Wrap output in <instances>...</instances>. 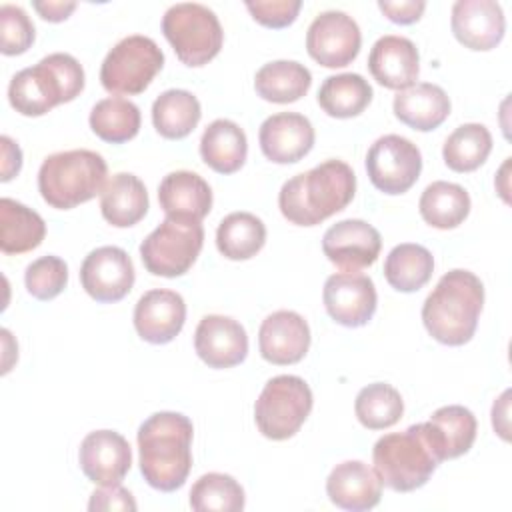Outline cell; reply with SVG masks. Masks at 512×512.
Wrapping results in <instances>:
<instances>
[{
    "label": "cell",
    "mask_w": 512,
    "mask_h": 512,
    "mask_svg": "<svg viewBox=\"0 0 512 512\" xmlns=\"http://www.w3.org/2000/svg\"><path fill=\"white\" fill-rule=\"evenodd\" d=\"M192 436V420L180 412H156L140 424V472L152 488L174 492L184 486L192 468Z\"/></svg>",
    "instance_id": "obj_1"
},
{
    "label": "cell",
    "mask_w": 512,
    "mask_h": 512,
    "mask_svg": "<svg viewBox=\"0 0 512 512\" xmlns=\"http://www.w3.org/2000/svg\"><path fill=\"white\" fill-rule=\"evenodd\" d=\"M354 192V170L344 160H326L286 180L278 194V208L296 226H316L344 210Z\"/></svg>",
    "instance_id": "obj_2"
},
{
    "label": "cell",
    "mask_w": 512,
    "mask_h": 512,
    "mask_svg": "<svg viewBox=\"0 0 512 512\" xmlns=\"http://www.w3.org/2000/svg\"><path fill=\"white\" fill-rule=\"evenodd\" d=\"M442 460V442L430 422L412 424L404 432L384 434L372 450L374 472L382 486L394 492L422 488Z\"/></svg>",
    "instance_id": "obj_3"
},
{
    "label": "cell",
    "mask_w": 512,
    "mask_h": 512,
    "mask_svg": "<svg viewBox=\"0 0 512 512\" xmlns=\"http://www.w3.org/2000/svg\"><path fill=\"white\" fill-rule=\"evenodd\" d=\"M484 304V284L470 270L446 272L422 306L428 334L446 346L466 344L478 326Z\"/></svg>",
    "instance_id": "obj_4"
},
{
    "label": "cell",
    "mask_w": 512,
    "mask_h": 512,
    "mask_svg": "<svg viewBox=\"0 0 512 512\" xmlns=\"http://www.w3.org/2000/svg\"><path fill=\"white\" fill-rule=\"evenodd\" d=\"M82 90L84 70L80 62L66 52H54L12 76L8 100L22 116H42L58 104L72 102Z\"/></svg>",
    "instance_id": "obj_5"
},
{
    "label": "cell",
    "mask_w": 512,
    "mask_h": 512,
    "mask_svg": "<svg viewBox=\"0 0 512 512\" xmlns=\"http://www.w3.org/2000/svg\"><path fill=\"white\" fill-rule=\"evenodd\" d=\"M106 160L92 150H66L44 158L38 170L42 200L56 210H70L92 200L106 184Z\"/></svg>",
    "instance_id": "obj_6"
},
{
    "label": "cell",
    "mask_w": 512,
    "mask_h": 512,
    "mask_svg": "<svg viewBox=\"0 0 512 512\" xmlns=\"http://www.w3.org/2000/svg\"><path fill=\"white\" fill-rule=\"evenodd\" d=\"M162 32L178 60L192 68L208 64L224 42L218 16L198 2L170 6L162 16Z\"/></svg>",
    "instance_id": "obj_7"
},
{
    "label": "cell",
    "mask_w": 512,
    "mask_h": 512,
    "mask_svg": "<svg viewBox=\"0 0 512 512\" xmlns=\"http://www.w3.org/2000/svg\"><path fill=\"white\" fill-rule=\"evenodd\" d=\"M312 402L306 380L292 374L274 376L264 384L254 404L256 426L270 440H288L306 422Z\"/></svg>",
    "instance_id": "obj_8"
},
{
    "label": "cell",
    "mask_w": 512,
    "mask_h": 512,
    "mask_svg": "<svg viewBox=\"0 0 512 512\" xmlns=\"http://www.w3.org/2000/svg\"><path fill=\"white\" fill-rule=\"evenodd\" d=\"M204 244V228L196 220L166 216L140 244L144 268L154 276L176 278L196 262Z\"/></svg>",
    "instance_id": "obj_9"
},
{
    "label": "cell",
    "mask_w": 512,
    "mask_h": 512,
    "mask_svg": "<svg viewBox=\"0 0 512 512\" xmlns=\"http://www.w3.org/2000/svg\"><path fill=\"white\" fill-rule=\"evenodd\" d=\"M164 66L160 46L142 34L122 38L104 58L100 82L110 94H140Z\"/></svg>",
    "instance_id": "obj_10"
},
{
    "label": "cell",
    "mask_w": 512,
    "mask_h": 512,
    "mask_svg": "<svg viewBox=\"0 0 512 512\" xmlns=\"http://www.w3.org/2000/svg\"><path fill=\"white\" fill-rule=\"evenodd\" d=\"M366 172L384 194H404L422 172V154L414 142L398 134L380 136L366 154Z\"/></svg>",
    "instance_id": "obj_11"
},
{
    "label": "cell",
    "mask_w": 512,
    "mask_h": 512,
    "mask_svg": "<svg viewBox=\"0 0 512 512\" xmlns=\"http://www.w3.org/2000/svg\"><path fill=\"white\" fill-rule=\"evenodd\" d=\"M362 34L352 16L340 10L318 14L306 32L308 54L326 68L348 66L360 52Z\"/></svg>",
    "instance_id": "obj_12"
},
{
    "label": "cell",
    "mask_w": 512,
    "mask_h": 512,
    "mask_svg": "<svg viewBox=\"0 0 512 512\" xmlns=\"http://www.w3.org/2000/svg\"><path fill=\"white\" fill-rule=\"evenodd\" d=\"M322 300L330 318L346 328L368 324L378 304L372 278L360 272H336L328 276Z\"/></svg>",
    "instance_id": "obj_13"
},
{
    "label": "cell",
    "mask_w": 512,
    "mask_h": 512,
    "mask_svg": "<svg viewBox=\"0 0 512 512\" xmlns=\"http://www.w3.org/2000/svg\"><path fill=\"white\" fill-rule=\"evenodd\" d=\"M134 264L126 250L100 246L80 266V282L90 298L108 304L122 300L134 286Z\"/></svg>",
    "instance_id": "obj_14"
},
{
    "label": "cell",
    "mask_w": 512,
    "mask_h": 512,
    "mask_svg": "<svg viewBox=\"0 0 512 512\" xmlns=\"http://www.w3.org/2000/svg\"><path fill=\"white\" fill-rule=\"evenodd\" d=\"M382 248L380 232L356 218L332 224L322 236L324 256L344 272H358L376 262Z\"/></svg>",
    "instance_id": "obj_15"
},
{
    "label": "cell",
    "mask_w": 512,
    "mask_h": 512,
    "mask_svg": "<svg viewBox=\"0 0 512 512\" xmlns=\"http://www.w3.org/2000/svg\"><path fill=\"white\" fill-rule=\"evenodd\" d=\"M78 462L84 476L100 486L120 484L132 466L128 440L114 430L90 432L78 450Z\"/></svg>",
    "instance_id": "obj_16"
},
{
    "label": "cell",
    "mask_w": 512,
    "mask_h": 512,
    "mask_svg": "<svg viewBox=\"0 0 512 512\" xmlns=\"http://www.w3.org/2000/svg\"><path fill=\"white\" fill-rule=\"evenodd\" d=\"M258 348L260 356L270 364H296L310 348V326L294 310H276L260 324Z\"/></svg>",
    "instance_id": "obj_17"
},
{
    "label": "cell",
    "mask_w": 512,
    "mask_h": 512,
    "mask_svg": "<svg viewBox=\"0 0 512 512\" xmlns=\"http://www.w3.org/2000/svg\"><path fill=\"white\" fill-rule=\"evenodd\" d=\"M194 350L210 368H232L244 362L248 354V336L238 320L222 314H208L196 326Z\"/></svg>",
    "instance_id": "obj_18"
},
{
    "label": "cell",
    "mask_w": 512,
    "mask_h": 512,
    "mask_svg": "<svg viewBox=\"0 0 512 512\" xmlns=\"http://www.w3.org/2000/svg\"><path fill=\"white\" fill-rule=\"evenodd\" d=\"M186 322L184 298L166 288L144 292L134 306V328L150 344L172 342Z\"/></svg>",
    "instance_id": "obj_19"
},
{
    "label": "cell",
    "mask_w": 512,
    "mask_h": 512,
    "mask_svg": "<svg viewBox=\"0 0 512 512\" xmlns=\"http://www.w3.org/2000/svg\"><path fill=\"white\" fill-rule=\"evenodd\" d=\"M262 154L276 164H294L314 146L312 122L298 112H278L260 124Z\"/></svg>",
    "instance_id": "obj_20"
},
{
    "label": "cell",
    "mask_w": 512,
    "mask_h": 512,
    "mask_svg": "<svg viewBox=\"0 0 512 512\" xmlns=\"http://www.w3.org/2000/svg\"><path fill=\"white\" fill-rule=\"evenodd\" d=\"M456 40L470 50H492L506 32L502 6L494 0H458L450 18Z\"/></svg>",
    "instance_id": "obj_21"
},
{
    "label": "cell",
    "mask_w": 512,
    "mask_h": 512,
    "mask_svg": "<svg viewBox=\"0 0 512 512\" xmlns=\"http://www.w3.org/2000/svg\"><path fill=\"white\" fill-rule=\"evenodd\" d=\"M368 70L380 86L406 90L416 84L420 72L418 48L404 36L386 34L374 42L368 54Z\"/></svg>",
    "instance_id": "obj_22"
},
{
    "label": "cell",
    "mask_w": 512,
    "mask_h": 512,
    "mask_svg": "<svg viewBox=\"0 0 512 512\" xmlns=\"http://www.w3.org/2000/svg\"><path fill=\"white\" fill-rule=\"evenodd\" d=\"M330 502L342 510L364 512L374 508L382 498L378 474L360 460H346L332 468L326 478Z\"/></svg>",
    "instance_id": "obj_23"
},
{
    "label": "cell",
    "mask_w": 512,
    "mask_h": 512,
    "mask_svg": "<svg viewBox=\"0 0 512 512\" xmlns=\"http://www.w3.org/2000/svg\"><path fill=\"white\" fill-rule=\"evenodd\" d=\"M158 202L166 216L200 222L212 208V190L208 182L190 170H176L162 178Z\"/></svg>",
    "instance_id": "obj_24"
},
{
    "label": "cell",
    "mask_w": 512,
    "mask_h": 512,
    "mask_svg": "<svg viewBox=\"0 0 512 512\" xmlns=\"http://www.w3.org/2000/svg\"><path fill=\"white\" fill-rule=\"evenodd\" d=\"M392 110L402 124L420 132H430L448 118L450 98L436 84L416 82L394 96Z\"/></svg>",
    "instance_id": "obj_25"
},
{
    "label": "cell",
    "mask_w": 512,
    "mask_h": 512,
    "mask_svg": "<svg viewBox=\"0 0 512 512\" xmlns=\"http://www.w3.org/2000/svg\"><path fill=\"white\" fill-rule=\"evenodd\" d=\"M100 212L104 220L116 228L138 224L148 212L144 182L130 172L114 174L100 192Z\"/></svg>",
    "instance_id": "obj_26"
},
{
    "label": "cell",
    "mask_w": 512,
    "mask_h": 512,
    "mask_svg": "<svg viewBox=\"0 0 512 512\" xmlns=\"http://www.w3.org/2000/svg\"><path fill=\"white\" fill-rule=\"evenodd\" d=\"M248 154L244 130L226 118H218L206 126L200 138V156L206 166L218 174L238 172Z\"/></svg>",
    "instance_id": "obj_27"
},
{
    "label": "cell",
    "mask_w": 512,
    "mask_h": 512,
    "mask_svg": "<svg viewBox=\"0 0 512 512\" xmlns=\"http://www.w3.org/2000/svg\"><path fill=\"white\" fill-rule=\"evenodd\" d=\"M46 224L42 216L12 198L0 200V250L4 254H24L42 244Z\"/></svg>",
    "instance_id": "obj_28"
},
{
    "label": "cell",
    "mask_w": 512,
    "mask_h": 512,
    "mask_svg": "<svg viewBox=\"0 0 512 512\" xmlns=\"http://www.w3.org/2000/svg\"><path fill=\"white\" fill-rule=\"evenodd\" d=\"M312 86L310 70L296 60H274L264 64L254 76L256 94L274 104L300 100Z\"/></svg>",
    "instance_id": "obj_29"
},
{
    "label": "cell",
    "mask_w": 512,
    "mask_h": 512,
    "mask_svg": "<svg viewBox=\"0 0 512 512\" xmlns=\"http://www.w3.org/2000/svg\"><path fill=\"white\" fill-rule=\"evenodd\" d=\"M200 116V102L188 90H166L152 104V124L168 140L186 138L198 126Z\"/></svg>",
    "instance_id": "obj_30"
},
{
    "label": "cell",
    "mask_w": 512,
    "mask_h": 512,
    "mask_svg": "<svg viewBox=\"0 0 512 512\" xmlns=\"http://www.w3.org/2000/svg\"><path fill=\"white\" fill-rule=\"evenodd\" d=\"M418 210L426 224L438 230H450L466 220L470 212V196L460 184L436 180L424 188Z\"/></svg>",
    "instance_id": "obj_31"
},
{
    "label": "cell",
    "mask_w": 512,
    "mask_h": 512,
    "mask_svg": "<svg viewBox=\"0 0 512 512\" xmlns=\"http://www.w3.org/2000/svg\"><path fill=\"white\" fill-rule=\"evenodd\" d=\"M320 108L332 118H352L362 114L372 102V86L354 72L328 76L318 90Z\"/></svg>",
    "instance_id": "obj_32"
},
{
    "label": "cell",
    "mask_w": 512,
    "mask_h": 512,
    "mask_svg": "<svg viewBox=\"0 0 512 512\" xmlns=\"http://www.w3.org/2000/svg\"><path fill=\"white\" fill-rule=\"evenodd\" d=\"M264 242L266 226L250 212H232L224 216L216 230L218 252L228 260H248L262 250Z\"/></svg>",
    "instance_id": "obj_33"
},
{
    "label": "cell",
    "mask_w": 512,
    "mask_h": 512,
    "mask_svg": "<svg viewBox=\"0 0 512 512\" xmlns=\"http://www.w3.org/2000/svg\"><path fill=\"white\" fill-rule=\"evenodd\" d=\"M434 272V258L428 248L412 242L394 246L384 260L386 282L398 292L420 290Z\"/></svg>",
    "instance_id": "obj_34"
},
{
    "label": "cell",
    "mask_w": 512,
    "mask_h": 512,
    "mask_svg": "<svg viewBox=\"0 0 512 512\" xmlns=\"http://www.w3.org/2000/svg\"><path fill=\"white\" fill-rule=\"evenodd\" d=\"M92 132L110 144H122L132 140L140 130V108L120 96L98 100L90 110Z\"/></svg>",
    "instance_id": "obj_35"
},
{
    "label": "cell",
    "mask_w": 512,
    "mask_h": 512,
    "mask_svg": "<svg viewBox=\"0 0 512 512\" xmlns=\"http://www.w3.org/2000/svg\"><path fill=\"white\" fill-rule=\"evenodd\" d=\"M492 150V134L484 124L468 122L458 126L442 146L444 164L454 172L480 168Z\"/></svg>",
    "instance_id": "obj_36"
},
{
    "label": "cell",
    "mask_w": 512,
    "mask_h": 512,
    "mask_svg": "<svg viewBox=\"0 0 512 512\" xmlns=\"http://www.w3.org/2000/svg\"><path fill=\"white\" fill-rule=\"evenodd\" d=\"M354 412L364 428L384 430L402 418L404 400L394 386L386 382H374L358 392Z\"/></svg>",
    "instance_id": "obj_37"
},
{
    "label": "cell",
    "mask_w": 512,
    "mask_h": 512,
    "mask_svg": "<svg viewBox=\"0 0 512 512\" xmlns=\"http://www.w3.org/2000/svg\"><path fill=\"white\" fill-rule=\"evenodd\" d=\"M428 422L436 428L440 436L444 460H452L466 454L476 440V430H478L476 416L460 404L438 408Z\"/></svg>",
    "instance_id": "obj_38"
},
{
    "label": "cell",
    "mask_w": 512,
    "mask_h": 512,
    "mask_svg": "<svg viewBox=\"0 0 512 512\" xmlns=\"http://www.w3.org/2000/svg\"><path fill=\"white\" fill-rule=\"evenodd\" d=\"M244 504V488L230 474L208 472L190 490V506L196 512H238Z\"/></svg>",
    "instance_id": "obj_39"
},
{
    "label": "cell",
    "mask_w": 512,
    "mask_h": 512,
    "mask_svg": "<svg viewBox=\"0 0 512 512\" xmlns=\"http://www.w3.org/2000/svg\"><path fill=\"white\" fill-rule=\"evenodd\" d=\"M24 284L36 300H52L68 284V266L60 256H40L26 266Z\"/></svg>",
    "instance_id": "obj_40"
},
{
    "label": "cell",
    "mask_w": 512,
    "mask_h": 512,
    "mask_svg": "<svg viewBox=\"0 0 512 512\" xmlns=\"http://www.w3.org/2000/svg\"><path fill=\"white\" fill-rule=\"evenodd\" d=\"M34 42V24L16 4L0 6V50L6 56L24 54Z\"/></svg>",
    "instance_id": "obj_41"
},
{
    "label": "cell",
    "mask_w": 512,
    "mask_h": 512,
    "mask_svg": "<svg viewBox=\"0 0 512 512\" xmlns=\"http://www.w3.org/2000/svg\"><path fill=\"white\" fill-rule=\"evenodd\" d=\"M246 8L258 24L266 28H286L296 20L302 8V2L300 0H248Z\"/></svg>",
    "instance_id": "obj_42"
},
{
    "label": "cell",
    "mask_w": 512,
    "mask_h": 512,
    "mask_svg": "<svg viewBox=\"0 0 512 512\" xmlns=\"http://www.w3.org/2000/svg\"><path fill=\"white\" fill-rule=\"evenodd\" d=\"M136 500L134 496L122 488L120 484H112V486H102L98 490H94L90 494V502H88V510H130L134 512Z\"/></svg>",
    "instance_id": "obj_43"
},
{
    "label": "cell",
    "mask_w": 512,
    "mask_h": 512,
    "mask_svg": "<svg viewBox=\"0 0 512 512\" xmlns=\"http://www.w3.org/2000/svg\"><path fill=\"white\" fill-rule=\"evenodd\" d=\"M378 8L384 12V16L396 24H412L420 20L422 12L426 10V2L422 0H380Z\"/></svg>",
    "instance_id": "obj_44"
},
{
    "label": "cell",
    "mask_w": 512,
    "mask_h": 512,
    "mask_svg": "<svg viewBox=\"0 0 512 512\" xmlns=\"http://www.w3.org/2000/svg\"><path fill=\"white\" fill-rule=\"evenodd\" d=\"M0 144H2V176L0 180L2 182H8L12 180L20 168H22V150L20 146L10 138V136H2L0 138Z\"/></svg>",
    "instance_id": "obj_45"
},
{
    "label": "cell",
    "mask_w": 512,
    "mask_h": 512,
    "mask_svg": "<svg viewBox=\"0 0 512 512\" xmlns=\"http://www.w3.org/2000/svg\"><path fill=\"white\" fill-rule=\"evenodd\" d=\"M32 8L48 22H62L76 10V2H62V0L40 2V0H36V2H32Z\"/></svg>",
    "instance_id": "obj_46"
},
{
    "label": "cell",
    "mask_w": 512,
    "mask_h": 512,
    "mask_svg": "<svg viewBox=\"0 0 512 512\" xmlns=\"http://www.w3.org/2000/svg\"><path fill=\"white\" fill-rule=\"evenodd\" d=\"M508 398L510 390H506L492 406V426L500 434L502 440H508Z\"/></svg>",
    "instance_id": "obj_47"
}]
</instances>
